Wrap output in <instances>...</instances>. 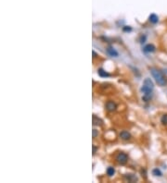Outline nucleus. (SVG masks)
<instances>
[{
    "label": "nucleus",
    "instance_id": "1",
    "mask_svg": "<svg viewBox=\"0 0 167 183\" xmlns=\"http://www.w3.org/2000/svg\"><path fill=\"white\" fill-rule=\"evenodd\" d=\"M154 89V84H153V82L147 78L144 80V82H143V85L141 87V92L143 93V100L145 102H149L150 99H151V95H152V91Z\"/></svg>",
    "mask_w": 167,
    "mask_h": 183
},
{
    "label": "nucleus",
    "instance_id": "2",
    "mask_svg": "<svg viewBox=\"0 0 167 183\" xmlns=\"http://www.w3.org/2000/svg\"><path fill=\"white\" fill-rule=\"evenodd\" d=\"M150 73H151L152 77L154 78V80H155V82L158 85L163 87L167 84V78L163 75V73L161 71L154 69V68H151Z\"/></svg>",
    "mask_w": 167,
    "mask_h": 183
},
{
    "label": "nucleus",
    "instance_id": "3",
    "mask_svg": "<svg viewBox=\"0 0 167 183\" xmlns=\"http://www.w3.org/2000/svg\"><path fill=\"white\" fill-rule=\"evenodd\" d=\"M116 160H117V162H118L119 164L125 165V164H126V162H127V160H128V156H127V154H125V153H119L118 155L116 156Z\"/></svg>",
    "mask_w": 167,
    "mask_h": 183
},
{
    "label": "nucleus",
    "instance_id": "4",
    "mask_svg": "<svg viewBox=\"0 0 167 183\" xmlns=\"http://www.w3.org/2000/svg\"><path fill=\"white\" fill-rule=\"evenodd\" d=\"M106 109L109 111V112H113V111H115L116 110V108H117V105L113 102V101H108L107 103H106Z\"/></svg>",
    "mask_w": 167,
    "mask_h": 183
},
{
    "label": "nucleus",
    "instance_id": "5",
    "mask_svg": "<svg viewBox=\"0 0 167 183\" xmlns=\"http://www.w3.org/2000/svg\"><path fill=\"white\" fill-rule=\"evenodd\" d=\"M107 53L109 56L111 57H117L119 55V53L116 51V49H114L113 46H109L107 48Z\"/></svg>",
    "mask_w": 167,
    "mask_h": 183
},
{
    "label": "nucleus",
    "instance_id": "6",
    "mask_svg": "<svg viewBox=\"0 0 167 183\" xmlns=\"http://www.w3.org/2000/svg\"><path fill=\"white\" fill-rule=\"evenodd\" d=\"M155 50H156L155 45H153V44H147V45L144 47V49H143V51H144L145 53H153V52H155Z\"/></svg>",
    "mask_w": 167,
    "mask_h": 183
},
{
    "label": "nucleus",
    "instance_id": "7",
    "mask_svg": "<svg viewBox=\"0 0 167 183\" xmlns=\"http://www.w3.org/2000/svg\"><path fill=\"white\" fill-rule=\"evenodd\" d=\"M120 138H121L122 140L127 141V140H130V139H131V134H130L128 132H126V131H123V132H121V133H120Z\"/></svg>",
    "mask_w": 167,
    "mask_h": 183
},
{
    "label": "nucleus",
    "instance_id": "8",
    "mask_svg": "<svg viewBox=\"0 0 167 183\" xmlns=\"http://www.w3.org/2000/svg\"><path fill=\"white\" fill-rule=\"evenodd\" d=\"M149 21L151 23L156 24V23L159 21V18H158V16H157L156 14H151V15L149 16Z\"/></svg>",
    "mask_w": 167,
    "mask_h": 183
},
{
    "label": "nucleus",
    "instance_id": "9",
    "mask_svg": "<svg viewBox=\"0 0 167 183\" xmlns=\"http://www.w3.org/2000/svg\"><path fill=\"white\" fill-rule=\"evenodd\" d=\"M97 73H98V75H99L100 77H102V78H106V77H109V76H110L109 73H108L107 71H105L103 69H99V70L97 71Z\"/></svg>",
    "mask_w": 167,
    "mask_h": 183
},
{
    "label": "nucleus",
    "instance_id": "10",
    "mask_svg": "<svg viewBox=\"0 0 167 183\" xmlns=\"http://www.w3.org/2000/svg\"><path fill=\"white\" fill-rule=\"evenodd\" d=\"M125 177H126V179H127L129 182H135V181H137V177H136V176H134V175H132V174H129V175L125 176Z\"/></svg>",
    "mask_w": 167,
    "mask_h": 183
},
{
    "label": "nucleus",
    "instance_id": "11",
    "mask_svg": "<svg viewBox=\"0 0 167 183\" xmlns=\"http://www.w3.org/2000/svg\"><path fill=\"white\" fill-rule=\"evenodd\" d=\"M114 173H115V169H114V167H113V166L108 167V169H107V174H108V176H109V177L113 176V175H114Z\"/></svg>",
    "mask_w": 167,
    "mask_h": 183
},
{
    "label": "nucleus",
    "instance_id": "12",
    "mask_svg": "<svg viewBox=\"0 0 167 183\" xmlns=\"http://www.w3.org/2000/svg\"><path fill=\"white\" fill-rule=\"evenodd\" d=\"M152 173H153V175L154 176H158V177H161V170L160 169H158V168H155V169H153V171H152Z\"/></svg>",
    "mask_w": 167,
    "mask_h": 183
},
{
    "label": "nucleus",
    "instance_id": "13",
    "mask_svg": "<svg viewBox=\"0 0 167 183\" xmlns=\"http://www.w3.org/2000/svg\"><path fill=\"white\" fill-rule=\"evenodd\" d=\"M161 122L163 125H167V114L163 115L161 118Z\"/></svg>",
    "mask_w": 167,
    "mask_h": 183
},
{
    "label": "nucleus",
    "instance_id": "14",
    "mask_svg": "<svg viewBox=\"0 0 167 183\" xmlns=\"http://www.w3.org/2000/svg\"><path fill=\"white\" fill-rule=\"evenodd\" d=\"M131 30H132V28L129 27V26H125V27L124 28V31H125V32H131Z\"/></svg>",
    "mask_w": 167,
    "mask_h": 183
},
{
    "label": "nucleus",
    "instance_id": "15",
    "mask_svg": "<svg viewBox=\"0 0 167 183\" xmlns=\"http://www.w3.org/2000/svg\"><path fill=\"white\" fill-rule=\"evenodd\" d=\"M97 131H96V130H93V138H96V137H97Z\"/></svg>",
    "mask_w": 167,
    "mask_h": 183
},
{
    "label": "nucleus",
    "instance_id": "16",
    "mask_svg": "<svg viewBox=\"0 0 167 183\" xmlns=\"http://www.w3.org/2000/svg\"><path fill=\"white\" fill-rule=\"evenodd\" d=\"M92 53H93V57H97V54H96V52H95V51H93Z\"/></svg>",
    "mask_w": 167,
    "mask_h": 183
},
{
    "label": "nucleus",
    "instance_id": "17",
    "mask_svg": "<svg viewBox=\"0 0 167 183\" xmlns=\"http://www.w3.org/2000/svg\"><path fill=\"white\" fill-rule=\"evenodd\" d=\"M96 151H97V148H96L95 146H93V154H95V153H96Z\"/></svg>",
    "mask_w": 167,
    "mask_h": 183
}]
</instances>
